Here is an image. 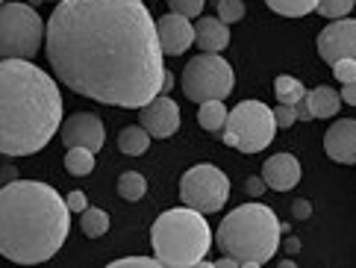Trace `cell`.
Segmentation results:
<instances>
[{
    "label": "cell",
    "instance_id": "obj_1",
    "mask_svg": "<svg viewBox=\"0 0 356 268\" xmlns=\"http://www.w3.org/2000/svg\"><path fill=\"white\" fill-rule=\"evenodd\" d=\"M44 42L56 80L83 97L142 109L162 95V45L145 0H59Z\"/></svg>",
    "mask_w": 356,
    "mask_h": 268
},
{
    "label": "cell",
    "instance_id": "obj_2",
    "mask_svg": "<svg viewBox=\"0 0 356 268\" xmlns=\"http://www.w3.org/2000/svg\"><path fill=\"white\" fill-rule=\"evenodd\" d=\"M62 127V95L30 59H0V153L33 157Z\"/></svg>",
    "mask_w": 356,
    "mask_h": 268
},
{
    "label": "cell",
    "instance_id": "obj_3",
    "mask_svg": "<svg viewBox=\"0 0 356 268\" xmlns=\"http://www.w3.org/2000/svg\"><path fill=\"white\" fill-rule=\"evenodd\" d=\"M71 210L54 186L15 180L0 186V257L21 265L47 262L68 239Z\"/></svg>",
    "mask_w": 356,
    "mask_h": 268
},
{
    "label": "cell",
    "instance_id": "obj_4",
    "mask_svg": "<svg viewBox=\"0 0 356 268\" xmlns=\"http://www.w3.org/2000/svg\"><path fill=\"white\" fill-rule=\"evenodd\" d=\"M283 224L265 203H241L218 224V248L238 265H265L274 260Z\"/></svg>",
    "mask_w": 356,
    "mask_h": 268
},
{
    "label": "cell",
    "instance_id": "obj_5",
    "mask_svg": "<svg viewBox=\"0 0 356 268\" xmlns=\"http://www.w3.org/2000/svg\"><path fill=\"white\" fill-rule=\"evenodd\" d=\"M150 245L162 265H200L212 248V230L203 212L192 207L168 210L150 227Z\"/></svg>",
    "mask_w": 356,
    "mask_h": 268
},
{
    "label": "cell",
    "instance_id": "obj_6",
    "mask_svg": "<svg viewBox=\"0 0 356 268\" xmlns=\"http://www.w3.org/2000/svg\"><path fill=\"white\" fill-rule=\"evenodd\" d=\"M44 21L30 3L0 6V59H30L44 42Z\"/></svg>",
    "mask_w": 356,
    "mask_h": 268
},
{
    "label": "cell",
    "instance_id": "obj_7",
    "mask_svg": "<svg viewBox=\"0 0 356 268\" xmlns=\"http://www.w3.org/2000/svg\"><path fill=\"white\" fill-rule=\"evenodd\" d=\"M224 142L241 150V153H259L265 150L277 136L274 109H268L262 100H241L230 109L224 127Z\"/></svg>",
    "mask_w": 356,
    "mask_h": 268
},
{
    "label": "cell",
    "instance_id": "obj_8",
    "mask_svg": "<svg viewBox=\"0 0 356 268\" xmlns=\"http://www.w3.org/2000/svg\"><path fill=\"white\" fill-rule=\"evenodd\" d=\"M233 92V68L230 62L218 54L192 56L183 68V95L195 104L203 100H224Z\"/></svg>",
    "mask_w": 356,
    "mask_h": 268
},
{
    "label": "cell",
    "instance_id": "obj_9",
    "mask_svg": "<svg viewBox=\"0 0 356 268\" xmlns=\"http://www.w3.org/2000/svg\"><path fill=\"white\" fill-rule=\"evenodd\" d=\"M227 198H230V180H227V174L221 168H215V165L203 162L183 174L180 200L186 207L209 215V212H218L227 203Z\"/></svg>",
    "mask_w": 356,
    "mask_h": 268
},
{
    "label": "cell",
    "instance_id": "obj_10",
    "mask_svg": "<svg viewBox=\"0 0 356 268\" xmlns=\"http://www.w3.org/2000/svg\"><path fill=\"white\" fill-rule=\"evenodd\" d=\"M318 54L330 68L339 59H356V21L336 18L318 33Z\"/></svg>",
    "mask_w": 356,
    "mask_h": 268
},
{
    "label": "cell",
    "instance_id": "obj_11",
    "mask_svg": "<svg viewBox=\"0 0 356 268\" xmlns=\"http://www.w3.org/2000/svg\"><path fill=\"white\" fill-rule=\"evenodd\" d=\"M59 136L65 148H88V150H100L106 145V130L104 121L95 112H74L68 121H62Z\"/></svg>",
    "mask_w": 356,
    "mask_h": 268
},
{
    "label": "cell",
    "instance_id": "obj_12",
    "mask_svg": "<svg viewBox=\"0 0 356 268\" xmlns=\"http://www.w3.org/2000/svg\"><path fill=\"white\" fill-rule=\"evenodd\" d=\"M138 124H142L154 139H171L177 130H180V107L162 92L150 100V104L142 107Z\"/></svg>",
    "mask_w": 356,
    "mask_h": 268
},
{
    "label": "cell",
    "instance_id": "obj_13",
    "mask_svg": "<svg viewBox=\"0 0 356 268\" xmlns=\"http://www.w3.org/2000/svg\"><path fill=\"white\" fill-rule=\"evenodd\" d=\"M156 33H159V45H162V54L168 56H180L186 54L195 42V27H192V18L186 15H177V12H168L156 21Z\"/></svg>",
    "mask_w": 356,
    "mask_h": 268
},
{
    "label": "cell",
    "instance_id": "obj_14",
    "mask_svg": "<svg viewBox=\"0 0 356 268\" xmlns=\"http://www.w3.org/2000/svg\"><path fill=\"white\" fill-rule=\"evenodd\" d=\"M324 150L333 162L356 165V121L341 118L330 127L327 136H324Z\"/></svg>",
    "mask_w": 356,
    "mask_h": 268
},
{
    "label": "cell",
    "instance_id": "obj_15",
    "mask_svg": "<svg viewBox=\"0 0 356 268\" xmlns=\"http://www.w3.org/2000/svg\"><path fill=\"white\" fill-rule=\"evenodd\" d=\"M300 162L291 153H274V157L262 165V180L274 191H289L300 183Z\"/></svg>",
    "mask_w": 356,
    "mask_h": 268
},
{
    "label": "cell",
    "instance_id": "obj_16",
    "mask_svg": "<svg viewBox=\"0 0 356 268\" xmlns=\"http://www.w3.org/2000/svg\"><path fill=\"white\" fill-rule=\"evenodd\" d=\"M195 42L207 54H221L230 45V27L221 18H200L195 24Z\"/></svg>",
    "mask_w": 356,
    "mask_h": 268
},
{
    "label": "cell",
    "instance_id": "obj_17",
    "mask_svg": "<svg viewBox=\"0 0 356 268\" xmlns=\"http://www.w3.org/2000/svg\"><path fill=\"white\" fill-rule=\"evenodd\" d=\"M307 104L312 118H333L341 107V95L333 92L330 86H315L312 92H307Z\"/></svg>",
    "mask_w": 356,
    "mask_h": 268
},
{
    "label": "cell",
    "instance_id": "obj_18",
    "mask_svg": "<svg viewBox=\"0 0 356 268\" xmlns=\"http://www.w3.org/2000/svg\"><path fill=\"white\" fill-rule=\"evenodd\" d=\"M227 107L221 100H203L200 109H197V124L203 127L207 133H224L227 127Z\"/></svg>",
    "mask_w": 356,
    "mask_h": 268
},
{
    "label": "cell",
    "instance_id": "obj_19",
    "mask_svg": "<svg viewBox=\"0 0 356 268\" xmlns=\"http://www.w3.org/2000/svg\"><path fill=\"white\" fill-rule=\"evenodd\" d=\"M150 136L142 124L138 127H124L121 136H118V150L127 153V157H142V153L150 148Z\"/></svg>",
    "mask_w": 356,
    "mask_h": 268
},
{
    "label": "cell",
    "instance_id": "obj_20",
    "mask_svg": "<svg viewBox=\"0 0 356 268\" xmlns=\"http://www.w3.org/2000/svg\"><path fill=\"white\" fill-rule=\"evenodd\" d=\"M274 95H277V104L295 107V104H300V100L307 97V88H303V83L295 80V77L280 74V77H277V83H274Z\"/></svg>",
    "mask_w": 356,
    "mask_h": 268
},
{
    "label": "cell",
    "instance_id": "obj_21",
    "mask_svg": "<svg viewBox=\"0 0 356 268\" xmlns=\"http://www.w3.org/2000/svg\"><path fill=\"white\" fill-rule=\"evenodd\" d=\"M80 227H83V233L88 239L104 236L106 230H109V212L106 210H97V207H86L80 212Z\"/></svg>",
    "mask_w": 356,
    "mask_h": 268
},
{
    "label": "cell",
    "instance_id": "obj_22",
    "mask_svg": "<svg viewBox=\"0 0 356 268\" xmlns=\"http://www.w3.org/2000/svg\"><path fill=\"white\" fill-rule=\"evenodd\" d=\"M65 168L74 177H88V174H92V168H95V150H88V148H68Z\"/></svg>",
    "mask_w": 356,
    "mask_h": 268
},
{
    "label": "cell",
    "instance_id": "obj_23",
    "mask_svg": "<svg viewBox=\"0 0 356 268\" xmlns=\"http://www.w3.org/2000/svg\"><path fill=\"white\" fill-rule=\"evenodd\" d=\"M145 191H147V180H145V174H138V171H124L118 177V195L124 200H142L145 198Z\"/></svg>",
    "mask_w": 356,
    "mask_h": 268
},
{
    "label": "cell",
    "instance_id": "obj_24",
    "mask_svg": "<svg viewBox=\"0 0 356 268\" xmlns=\"http://www.w3.org/2000/svg\"><path fill=\"white\" fill-rule=\"evenodd\" d=\"M265 3H268L271 12L286 18H303L318 9V0H265Z\"/></svg>",
    "mask_w": 356,
    "mask_h": 268
},
{
    "label": "cell",
    "instance_id": "obj_25",
    "mask_svg": "<svg viewBox=\"0 0 356 268\" xmlns=\"http://www.w3.org/2000/svg\"><path fill=\"white\" fill-rule=\"evenodd\" d=\"M356 0H318V15H324L330 21H336V18H348V12L353 9Z\"/></svg>",
    "mask_w": 356,
    "mask_h": 268
},
{
    "label": "cell",
    "instance_id": "obj_26",
    "mask_svg": "<svg viewBox=\"0 0 356 268\" xmlns=\"http://www.w3.org/2000/svg\"><path fill=\"white\" fill-rule=\"evenodd\" d=\"M215 9H218V18L224 24H236L245 18V3L241 0H215Z\"/></svg>",
    "mask_w": 356,
    "mask_h": 268
},
{
    "label": "cell",
    "instance_id": "obj_27",
    "mask_svg": "<svg viewBox=\"0 0 356 268\" xmlns=\"http://www.w3.org/2000/svg\"><path fill=\"white\" fill-rule=\"evenodd\" d=\"M207 0H168V9L177 12V15H186V18H197Z\"/></svg>",
    "mask_w": 356,
    "mask_h": 268
},
{
    "label": "cell",
    "instance_id": "obj_28",
    "mask_svg": "<svg viewBox=\"0 0 356 268\" xmlns=\"http://www.w3.org/2000/svg\"><path fill=\"white\" fill-rule=\"evenodd\" d=\"M274 121H277V130H289V127H295V121H298L295 107L277 104V109H274Z\"/></svg>",
    "mask_w": 356,
    "mask_h": 268
},
{
    "label": "cell",
    "instance_id": "obj_29",
    "mask_svg": "<svg viewBox=\"0 0 356 268\" xmlns=\"http://www.w3.org/2000/svg\"><path fill=\"white\" fill-rule=\"evenodd\" d=\"M333 74L341 83H353L356 80V59H339L333 65Z\"/></svg>",
    "mask_w": 356,
    "mask_h": 268
},
{
    "label": "cell",
    "instance_id": "obj_30",
    "mask_svg": "<svg viewBox=\"0 0 356 268\" xmlns=\"http://www.w3.org/2000/svg\"><path fill=\"white\" fill-rule=\"evenodd\" d=\"M124 265H145V268H156V265H162L156 257L150 260V257H124V260H115L112 262V268H124Z\"/></svg>",
    "mask_w": 356,
    "mask_h": 268
},
{
    "label": "cell",
    "instance_id": "obj_31",
    "mask_svg": "<svg viewBox=\"0 0 356 268\" xmlns=\"http://www.w3.org/2000/svg\"><path fill=\"white\" fill-rule=\"evenodd\" d=\"M65 203H68V210H71V212H83V210L88 207V203H86V195H83V191H71V195L65 198Z\"/></svg>",
    "mask_w": 356,
    "mask_h": 268
},
{
    "label": "cell",
    "instance_id": "obj_32",
    "mask_svg": "<svg viewBox=\"0 0 356 268\" xmlns=\"http://www.w3.org/2000/svg\"><path fill=\"white\" fill-rule=\"evenodd\" d=\"M341 100H345L348 107H356V80L353 83H341Z\"/></svg>",
    "mask_w": 356,
    "mask_h": 268
},
{
    "label": "cell",
    "instance_id": "obj_33",
    "mask_svg": "<svg viewBox=\"0 0 356 268\" xmlns=\"http://www.w3.org/2000/svg\"><path fill=\"white\" fill-rule=\"evenodd\" d=\"M291 212H295V219H309V212H312V203L309 200H295L291 203Z\"/></svg>",
    "mask_w": 356,
    "mask_h": 268
},
{
    "label": "cell",
    "instance_id": "obj_34",
    "mask_svg": "<svg viewBox=\"0 0 356 268\" xmlns=\"http://www.w3.org/2000/svg\"><path fill=\"white\" fill-rule=\"evenodd\" d=\"M18 180V171L12 168V165H3L0 168V186H6V183H15Z\"/></svg>",
    "mask_w": 356,
    "mask_h": 268
},
{
    "label": "cell",
    "instance_id": "obj_35",
    "mask_svg": "<svg viewBox=\"0 0 356 268\" xmlns=\"http://www.w3.org/2000/svg\"><path fill=\"white\" fill-rule=\"evenodd\" d=\"M295 115H298V121H309V118H312V112H309L307 97H303L300 104H295Z\"/></svg>",
    "mask_w": 356,
    "mask_h": 268
},
{
    "label": "cell",
    "instance_id": "obj_36",
    "mask_svg": "<svg viewBox=\"0 0 356 268\" xmlns=\"http://www.w3.org/2000/svg\"><path fill=\"white\" fill-rule=\"evenodd\" d=\"M262 186H265V180H259V177H250V180H248V191H250V195H259Z\"/></svg>",
    "mask_w": 356,
    "mask_h": 268
},
{
    "label": "cell",
    "instance_id": "obj_37",
    "mask_svg": "<svg viewBox=\"0 0 356 268\" xmlns=\"http://www.w3.org/2000/svg\"><path fill=\"white\" fill-rule=\"evenodd\" d=\"M286 251H289V253H298V251H300V242H298L295 236L286 239Z\"/></svg>",
    "mask_w": 356,
    "mask_h": 268
},
{
    "label": "cell",
    "instance_id": "obj_38",
    "mask_svg": "<svg viewBox=\"0 0 356 268\" xmlns=\"http://www.w3.org/2000/svg\"><path fill=\"white\" fill-rule=\"evenodd\" d=\"M171 86H174V77H171V74H165V83H162V92H165V95H168V92H171Z\"/></svg>",
    "mask_w": 356,
    "mask_h": 268
},
{
    "label": "cell",
    "instance_id": "obj_39",
    "mask_svg": "<svg viewBox=\"0 0 356 268\" xmlns=\"http://www.w3.org/2000/svg\"><path fill=\"white\" fill-rule=\"evenodd\" d=\"M0 6H3V0H0Z\"/></svg>",
    "mask_w": 356,
    "mask_h": 268
}]
</instances>
